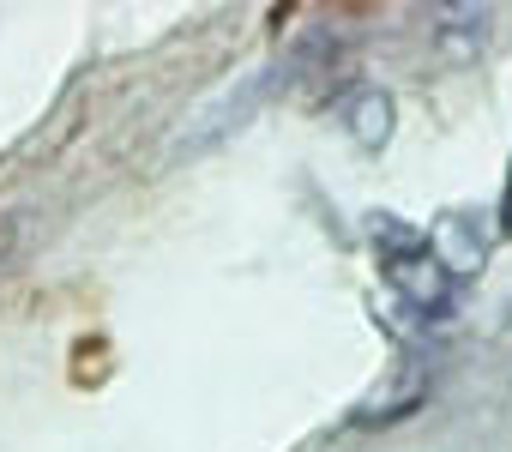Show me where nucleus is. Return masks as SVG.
I'll return each mask as SVG.
<instances>
[{
  "label": "nucleus",
  "instance_id": "nucleus-1",
  "mask_svg": "<svg viewBox=\"0 0 512 452\" xmlns=\"http://www.w3.org/2000/svg\"><path fill=\"white\" fill-rule=\"evenodd\" d=\"M368 236H374L380 272L392 278V290H398L410 308H422V314H446V308H452V278L434 266L422 230H410V223H398V217H374Z\"/></svg>",
  "mask_w": 512,
  "mask_h": 452
},
{
  "label": "nucleus",
  "instance_id": "nucleus-2",
  "mask_svg": "<svg viewBox=\"0 0 512 452\" xmlns=\"http://www.w3.org/2000/svg\"><path fill=\"white\" fill-rule=\"evenodd\" d=\"M500 230L512 236V169H506V205H500Z\"/></svg>",
  "mask_w": 512,
  "mask_h": 452
}]
</instances>
